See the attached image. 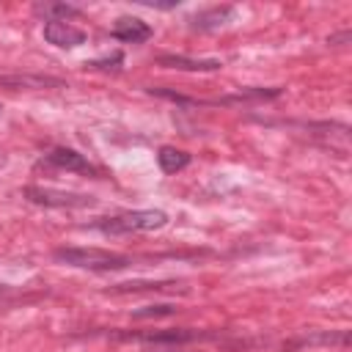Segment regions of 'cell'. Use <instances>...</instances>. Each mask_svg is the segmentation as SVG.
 <instances>
[{
	"mask_svg": "<svg viewBox=\"0 0 352 352\" xmlns=\"http://www.w3.org/2000/svg\"><path fill=\"white\" fill-rule=\"evenodd\" d=\"M55 261L77 270H94V272H110V270H124L132 264L129 256L102 250V248H55Z\"/></svg>",
	"mask_w": 352,
	"mask_h": 352,
	"instance_id": "obj_1",
	"label": "cell"
},
{
	"mask_svg": "<svg viewBox=\"0 0 352 352\" xmlns=\"http://www.w3.org/2000/svg\"><path fill=\"white\" fill-rule=\"evenodd\" d=\"M168 223V214L162 209H135V212H121L116 217H99L91 226L102 234L121 236V234H135V231H157Z\"/></svg>",
	"mask_w": 352,
	"mask_h": 352,
	"instance_id": "obj_2",
	"label": "cell"
},
{
	"mask_svg": "<svg viewBox=\"0 0 352 352\" xmlns=\"http://www.w3.org/2000/svg\"><path fill=\"white\" fill-rule=\"evenodd\" d=\"M22 195L44 209H82V206H94L96 198L85 195V192H69V190H52V187H38V184H28L22 190Z\"/></svg>",
	"mask_w": 352,
	"mask_h": 352,
	"instance_id": "obj_3",
	"label": "cell"
},
{
	"mask_svg": "<svg viewBox=\"0 0 352 352\" xmlns=\"http://www.w3.org/2000/svg\"><path fill=\"white\" fill-rule=\"evenodd\" d=\"M116 338H135L140 344H160V346H182L201 338H214V333L192 330V327H176V330H146V333H113Z\"/></svg>",
	"mask_w": 352,
	"mask_h": 352,
	"instance_id": "obj_4",
	"label": "cell"
},
{
	"mask_svg": "<svg viewBox=\"0 0 352 352\" xmlns=\"http://www.w3.org/2000/svg\"><path fill=\"white\" fill-rule=\"evenodd\" d=\"M44 162L52 165V168H60V170H74V173H85V176H99V168H96V165H91L80 151L66 148V146L52 148V151L44 157Z\"/></svg>",
	"mask_w": 352,
	"mask_h": 352,
	"instance_id": "obj_5",
	"label": "cell"
},
{
	"mask_svg": "<svg viewBox=\"0 0 352 352\" xmlns=\"http://www.w3.org/2000/svg\"><path fill=\"white\" fill-rule=\"evenodd\" d=\"M44 38H47V44H52L58 50H74V47L85 44V30H80L69 22H44Z\"/></svg>",
	"mask_w": 352,
	"mask_h": 352,
	"instance_id": "obj_6",
	"label": "cell"
},
{
	"mask_svg": "<svg viewBox=\"0 0 352 352\" xmlns=\"http://www.w3.org/2000/svg\"><path fill=\"white\" fill-rule=\"evenodd\" d=\"M110 33H113V38H118L124 44H140V41H148L154 30L148 22H143L138 16H118Z\"/></svg>",
	"mask_w": 352,
	"mask_h": 352,
	"instance_id": "obj_7",
	"label": "cell"
},
{
	"mask_svg": "<svg viewBox=\"0 0 352 352\" xmlns=\"http://www.w3.org/2000/svg\"><path fill=\"white\" fill-rule=\"evenodd\" d=\"M234 14H236L234 6H212V8H204V11L192 14L187 19V25H190V30H217L226 22H231Z\"/></svg>",
	"mask_w": 352,
	"mask_h": 352,
	"instance_id": "obj_8",
	"label": "cell"
},
{
	"mask_svg": "<svg viewBox=\"0 0 352 352\" xmlns=\"http://www.w3.org/2000/svg\"><path fill=\"white\" fill-rule=\"evenodd\" d=\"M160 66L165 69H179V72H220L223 60L217 58H187V55H160Z\"/></svg>",
	"mask_w": 352,
	"mask_h": 352,
	"instance_id": "obj_9",
	"label": "cell"
},
{
	"mask_svg": "<svg viewBox=\"0 0 352 352\" xmlns=\"http://www.w3.org/2000/svg\"><path fill=\"white\" fill-rule=\"evenodd\" d=\"M0 85L6 88H60L63 82L58 77H41V74H0Z\"/></svg>",
	"mask_w": 352,
	"mask_h": 352,
	"instance_id": "obj_10",
	"label": "cell"
},
{
	"mask_svg": "<svg viewBox=\"0 0 352 352\" xmlns=\"http://www.w3.org/2000/svg\"><path fill=\"white\" fill-rule=\"evenodd\" d=\"M316 344H338V346H346L349 344V333L346 330H338V333H308V336H300L294 341H286L283 349H297V346H316Z\"/></svg>",
	"mask_w": 352,
	"mask_h": 352,
	"instance_id": "obj_11",
	"label": "cell"
},
{
	"mask_svg": "<svg viewBox=\"0 0 352 352\" xmlns=\"http://www.w3.org/2000/svg\"><path fill=\"white\" fill-rule=\"evenodd\" d=\"M33 14L44 16V22H66L72 16H80L82 11L77 6H72V3H36Z\"/></svg>",
	"mask_w": 352,
	"mask_h": 352,
	"instance_id": "obj_12",
	"label": "cell"
},
{
	"mask_svg": "<svg viewBox=\"0 0 352 352\" xmlns=\"http://www.w3.org/2000/svg\"><path fill=\"white\" fill-rule=\"evenodd\" d=\"M157 162H160V170L162 173H179L190 165V154L176 148V146H160L157 151Z\"/></svg>",
	"mask_w": 352,
	"mask_h": 352,
	"instance_id": "obj_13",
	"label": "cell"
},
{
	"mask_svg": "<svg viewBox=\"0 0 352 352\" xmlns=\"http://www.w3.org/2000/svg\"><path fill=\"white\" fill-rule=\"evenodd\" d=\"M165 289H179V292H187L182 283L176 280H135V283H116L110 292L116 294H126V292H165Z\"/></svg>",
	"mask_w": 352,
	"mask_h": 352,
	"instance_id": "obj_14",
	"label": "cell"
},
{
	"mask_svg": "<svg viewBox=\"0 0 352 352\" xmlns=\"http://www.w3.org/2000/svg\"><path fill=\"white\" fill-rule=\"evenodd\" d=\"M179 308L176 305H143V308H138V311H132V316L135 319H157V316H173Z\"/></svg>",
	"mask_w": 352,
	"mask_h": 352,
	"instance_id": "obj_15",
	"label": "cell"
},
{
	"mask_svg": "<svg viewBox=\"0 0 352 352\" xmlns=\"http://www.w3.org/2000/svg\"><path fill=\"white\" fill-rule=\"evenodd\" d=\"M121 63H124V55L121 52H113L110 58H96V60L85 63V66H91V69H118Z\"/></svg>",
	"mask_w": 352,
	"mask_h": 352,
	"instance_id": "obj_16",
	"label": "cell"
},
{
	"mask_svg": "<svg viewBox=\"0 0 352 352\" xmlns=\"http://www.w3.org/2000/svg\"><path fill=\"white\" fill-rule=\"evenodd\" d=\"M140 6H148V8H162V11H168V8H176V6H179V0H168V3H160V0H140Z\"/></svg>",
	"mask_w": 352,
	"mask_h": 352,
	"instance_id": "obj_17",
	"label": "cell"
},
{
	"mask_svg": "<svg viewBox=\"0 0 352 352\" xmlns=\"http://www.w3.org/2000/svg\"><path fill=\"white\" fill-rule=\"evenodd\" d=\"M349 38V30H344L341 36H330V44H341V41H346Z\"/></svg>",
	"mask_w": 352,
	"mask_h": 352,
	"instance_id": "obj_18",
	"label": "cell"
},
{
	"mask_svg": "<svg viewBox=\"0 0 352 352\" xmlns=\"http://www.w3.org/2000/svg\"><path fill=\"white\" fill-rule=\"evenodd\" d=\"M162 352H184V349H176V346H173V349H162Z\"/></svg>",
	"mask_w": 352,
	"mask_h": 352,
	"instance_id": "obj_19",
	"label": "cell"
},
{
	"mask_svg": "<svg viewBox=\"0 0 352 352\" xmlns=\"http://www.w3.org/2000/svg\"><path fill=\"white\" fill-rule=\"evenodd\" d=\"M3 165H6V157H0V168H3Z\"/></svg>",
	"mask_w": 352,
	"mask_h": 352,
	"instance_id": "obj_20",
	"label": "cell"
}]
</instances>
